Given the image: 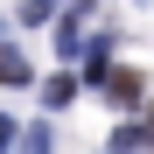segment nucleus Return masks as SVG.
I'll list each match as a JSON object with an SVG mask.
<instances>
[{
	"label": "nucleus",
	"instance_id": "nucleus-1",
	"mask_svg": "<svg viewBox=\"0 0 154 154\" xmlns=\"http://www.w3.org/2000/svg\"><path fill=\"white\" fill-rule=\"evenodd\" d=\"M140 70H105V98H112V105H140Z\"/></svg>",
	"mask_w": 154,
	"mask_h": 154
},
{
	"label": "nucleus",
	"instance_id": "nucleus-2",
	"mask_svg": "<svg viewBox=\"0 0 154 154\" xmlns=\"http://www.w3.org/2000/svg\"><path fill=\"white\" fill-rule=\"evenodd\" d=\"M105 70H112V35H98V42L84 49V77H91V84H105Z\"/></svg>",
	"mask_w": 154,
	"mask_h": 154
},
{
	"label": "nucleus",
	"instance_id": "nucleus-3",
	"mask_svg": "<svg viewBox=\"0 0 154 154\" xmlns=\"http://www.w3.org/2000/svg\"><path fill=\"white\" fill-rule=\"evenodd\" d=\"M0 84H35V70H28L21 49H0Z\"/></svg>",
	"mask_w": 154,
	"mask_h": 154
},
{
	"label": "nucleus",
	"instance_id": "nucleus-4",
	"mask_svg": "<svg viewBox=\"0 0 154 154\" xmlns=\"http://www.w3.org/2000/svg\"><path fill=\"white\" fill-rule=\"evenodd\" d=\"M70 98H77V77H49V84H42V105H49V112L70 105Z\"/></svg>",
	"mask_w": 154,
	"mask_h": 154
},
{
	"label": "nucleus",
	"instance_id": "nucleus-5",
	"mask_svg": "<svg viewBox=\"0 0 154 154\" xmlns=\"http://www.w3.org/2000/svg\"><path fill=\"white\" fill-rule=\"evenodd\" d=\"M49 14H56V0H21V21H28V28H42Z\"/></svg>",
	"mask_w": 154,
	"mask_h": 154
},
{
	"label": "nucleus",
	"instance_id": "nucleus-6",
	"mask_svg": "<svg viewBox=\"0 0 154 154\" xmlns=\"http://www.w3.org/2000/svg\"><path fill=\"white\" fill-rule=\"evenodd\" d=\"M14 154H49V133H42V126H28V140H21Z\"/></svg>",
	"mask_w": 154,
	"mask_h": 154
},
{
	"label": "nucleus",
	"instance_id": "nucleus-7",
	"mask_svg": "<svg viewBox=\"0 0 154 154\" xmlns=\"http://www.w3.org/2000/svg\"><path fill=\"white\" fill-rule=\"evenodd\" d=\"M7 147H14V119L0 112V154H7Z\"/></svg>",
	"mask_w": 154,
	"mask_h": 154
},
{
	"label": "nucleus",
	"instance_id": "nucleus-8",
	"mask_svg": "<svg viewBox=\"0 0 154 154\" xmlns=\"http://www.w3.org/2000/svg\"><path fill=\"white\" fill-rule=\"evenodd\" d=\"M84 7H91V0H84Z\"/></svg>",
	"mask_w": 154,
	"mask_h": 154
},
{
	"label": "nucleus",
	"instance_id": "nucleus-9",
	"mask_svg": "<svg viewBox=\"0 0 154 154\" xmlns=\"http://www.w3.org/2000/svg\"><path fill=\"white\" fill-rule=\"evenodd\" d=\"M105 154H112V147H105Z\"/></svg>",
	"mask_w": 154,
	"mask_h": 154
}]
</instances>
